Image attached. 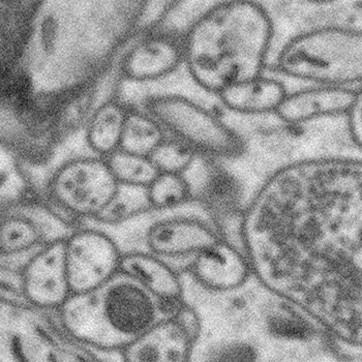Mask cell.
I'll list each match as a JSON object with an SVG mask.
<instances>
[{"instance_id":"6da1fadb","label":"cell","mask_w":362,"mask_h":362,"mask_svg":"<svg viewBox=\"0 0 362 362\" xmlns=\"http://www.w3.org/2000/svg\"><path fill=\"white\" fill-rule=\"evenodd\" d=\"M362 165L347 156L279 168L243 209L252 276L337 343L361 347Z\"/></svg>"},{"instance_id":"7a4b0ae2","label":"cell","mask_w":362,"mask_h":362,"mask_svg":"<svg viewBox=\"0 0 362 362\" xmlns=\"http://www.w3.org/2000/svg\"><path fill=\"white\" fill-rule=\"evenodd\" d=\"M274 37L264 6L247 0L220 2L183 33V64L198 86L218 95L262 75Z\"/></svg>"},{"instance_id":"3957f363","label":"cell","mask_w":362,"mask_h":362,"mask_svg":"<svg viewBox=\"0 0 362 362\" xmlns=\"http://www.w3.org/2000/svg\"><path fill=\"white\" fill-rule=\"evenodd\" d=\"M56 314L74 337L106 355L122 352L166 318L153 295L122 274L97 289L71 295Z\"/></svg>"},{"instance_id":"277c9868","label":"cell","mask_w":362,"mask_h":362,"mask_svg":"<svg viewBox=\"0 0 362 362\" xmlns=\"http://www.w3.org/2000/svg\"><path fill=\"white\" fill-rule=\"evenodd\" d=\"M0 362H117L74 337L57 314L0 300Z\"/></svg>"},{"instance_id":"5b68a950","label":"cell","mask_w":362,"mask_h":362,"mask_svg":"<svg viewBox=\"0 0 362 362\" xmlns=\"http://www.w3.org/2000/svg\"><path fill=\"white\" fill-rule=\"evenodd\" d=\"M276 68L287 77L315 85L361 88V31L327 25L299 33L279 51Z\"/></svg>"},{"instance_id":"8992f818","label":"cell","mask_w":362,"mask_h":362,"mask_svg":"<svg viewBox=\"0 0 362 362\" xmlns=\"http://www.w3.org/2000/svg\"><path fill=\"white\" fill-rule=\"evenodd\" d=\"M143 109L160 124L167 137L180 141L200 158L229 160L245 153V141L236 131L189 98L156 95L145 102Z\"/></svg>"},{"instance_id":"52a82bcc","label":"cell","mask_w":362,"mask_h":362,"mask_svg":"<svg viewBox=\"0 0 362 362\" xmlns=\"http://www.w3.org/2000/svg\"><path fill=\"white\" fill-rule=\"evenodd\" d=\"M79 226L28 187L0 206V262L21 269L37 252L64 243Z\"/></svg>"},{"instance_id":"ba28073f","label":"cell","mask_w":362,"mask_h":362,"mask_svg":"<svg viewBox=\"0 0 362 362\" xmlns=\"http://www.w3.org/2000/svg\"><path fill=\"white\" fill-rule=\"evenodd\" d=\"M117 187L105 158L88 154L56 165L40 196L71 222L84 225L97 220Z\"/></svg>"},{"instance_id":"9c48e42d","label":"cell","mask_w":362,"mask_h":362,"mask_svg":"<svg viewBox=\"0 0 362 362\" xmlns=\"http://www.w3.org/2000/svg\"><path fill=\"white\" fill-rule=\"evenodd\" d=\"M64 255L74 295L97 289L120 274L124 252L107 230L84 223L64 241Z\"/></svg>"},{"instance_id":"30bf717a","label":"cell","mask_w":362,"mask_h":362,"mask_svg":"<svg viewBox=\"0 0 362 362\" xmlns=\"http://www.w3.org/2000/svg\"><path fill=\"white\" fill-rule=\"evenodd\" d=\"M221 239L214 227L205 221L193 216L176 214L149 223L141 237L142 243L134 251L153 254L174 267V263L178 261H187L189 266L197 255Z\"/></svg>"},{"instance_id":"8fae6325","label":"cell","mask_w":362,"mask_h":362,"mask_svg":"<svg viewBox=\"0 0 362 362\" xmlns=\"http://www.w3.org/2000/svg\"><path fill=\"white\" fill-rule=\"evenodd\" d=\"M183 57V33L153 29L124 49L117 64L118 75L136 83L156 81L177 70Z\"/></svg>"},{"instance_id":"7c38bea8","label":"cell","mask_w":362,"mask_h":362,"mask_svg":"<svg viewBox=\"0 0 362 362\" xmlns=\"http://www.w3.org/2000/svg\"><path fill=\"white\" fill-rule=\"evenodd\" d=\"M20 270L24 300L33 307L57 313L73 295L64 262V243L37 252Z\"/></svg>"},{"instance_id":"4fadbf2b","label":"cell","mask_w":362,"mask_h":362,"mask_svg":"<svg viewBox=\"0 0 362 362\" xmlns=\"http://www.w3.org/2000/svg\"><path fill=\"white\" fill-rule=\"evenodd\" d=\"M198 341L177 312L160 319L116 357L118 362H193Z\"/></svg>"},{"instance_id":"5bb4252c","label":"cell","mask_w":362,"mask_h":362,"mask_svg":"<svg viewBox=\"0 0 362 362\" xmlns=\"http://www.w3.org/2000/svg\"><path fill=\"white\" fill-rule=\"evenodd\" d=\"M120 274L135 281L160 303L165 317L174 316L187 301L180 270L167 261L143 251L122 255Z\"/></svg>"},{"instance_id":"9a60e30c","label":"cell","mask_w":362,"mask_h":362,"mask_svg":"<svg viewBox=\"0 0 362 362\" xmlns=\"http://www.w3.org/2000/svg\"><path fill=\"white\" fill-rule=\"evenodd\" d=\"M42 2L0 1V80L25 70Z\"/></svg>"},{"instance_id":"2e32d148","label":"cell","mask_w":362,"mask_h":362,"mask_svg":"<svg viewBox=\"0 0 362 362\" xmlns=\"http://www.w3.org/2000/svg\"><path fill=\"white\" fill-rule=\"evenodd\" d=\"M187 270L201 287L221 293L243 287L252 276L243 250L226 239H221L209 249L197 255Z\"/></svg>"},{"instance_id":"e0dca14e","label":"cell","mask_w":362,"mask_h":362,"mask_svg":"<svg viewBox=\"0 0 362 362\" xmlns=\"http://www.w3.org/2000/svg\"><path fill=\"white\" fill-rule=\"evenodd\" d=\"M361 88L316 85L287 93L276 112L281 122L300 126L320 118L346 115Z\"/></svg>"},{"instance_id":"ac0fdd59","label":"cell","mask_w":362,"mask_h":362,"mask_svg":"<svg viewBox=\"0 0 362 362\" xmlns=\"http://www.w3.org/2000/svg\"><path fill=\"white\" fill-rule=\"evenodd\" d=\"M205 158L203 182L199 189V200L214 220V229L221 236L231 225L240 226L243 187L233 174L222 167L212 165Z\"/></svg>"},{"instance_id":"d6986e66","label":"cell","mask_w":362,"mask_h":362,"mask_svg":"<svg viewBox=\"0 0 362 362\" xmlns=\"http://www.w3.org/2000/svg\"><path fill=\"white\" fill-rule=\"evenodd\" d=\"M285 84L260 75L226 87L218 93L226 109L243 115L276 113L287 95Z\"/></svg>"},{"instance_id":"ffe728a7","label":"cell","mask_w":362,"mask_h":362,"mask_svg":"<svg viewBox=\"0 0 362 362\" xmlns=\"http://www.w3.org/2000/svg\"><path fill=\"white\" fill-rule=\"evenodd\" d=\"M129 107L114 98L98 103L83 129L85 143L90 154L106 158L119 151Z\"/></svg>"},{"instance_id":"44dd1931","label":"cell","mask_w":362,"mask_h":362,"mask_svg":"<svg viewBox=\"0 0 362 362\" xmlns=\"http://www.w3.org/2000/svg\"><path fill=\"white\" fill-rule=\"evenodd\" d=\"M265 327L274 339L288 343H308L323 332L305 313L281 299L268 310Z\"/></svg>"},{"instance_id":"7402d4cb","label":"cell","mask_w":362,"mask_h":362,"mask_svg":"<svg viewBox=\"0 0 362 362\" xmlns=\"http://www.w3.org/2000/svg\"><path fill=\"white\" fill-rule=\"evenodd\" d=\"M153 212L145 187L118 185L117 189L93 225L116 228Z\"/></svg>"},{"instance_id":"603a6c76","label":"cell","mask_w":362,"mask_h":362,"mask_svg":"<svg viewBox=\"0 0 362 362\" xmlns=\"http://www.w3.org/2000/svg\"><path fill=\"white\" fill-rule=\"evenodd\" d=\"M166 138L164 129L148 112L129 107L119 149L151 156Z\"/></svg>"},{"instance_id":"cb8c5ba5","label":"cell","mask_w":362,"mask_h":362,"mask_svg":"<svg viewBox=\"0 0 362 362\" xmlns=\"http://www.w3.org/2000/svg\"><path fill=\"white\" fill-rule=\"evenodd\" d=\"M146 189L153 211H173L194 199L191 185L182 174L158 173Z\"/></svg>"},{"instance_id":"d4e9b609","label":"cell","mask_w":362,"mask_h":362,"mask_svg":"<svg viewBox=\"0 0 362 362\" xmlns=\"http://www.w3.org/2000/svg\"><path fill=\"white\" fill-rule=\"evenodd\" d=\"M118 185L147 187L156 180L158 171L149 156L119 151L105 158Z\"/></svg>"},{"instance_id":"484cf974","label":"cell","mask_w":362,"mask_h":362,"mask_svg":"<svg viewBox=\"0 0 362 362\" xmlns=\"http://www.w3.org/2000/svg\"><path fill=\"white\" fill-rule=\"evenodd\" d=\"M149 158L158 173L185 175L193 166L198 156L180 141L167 137Z\"/></svg>"},{"instance_id":"4316f807","label":"cell","mask_w":362,"mask_h":362,"mask_svg":"<svg viewBox=\"0 0 362 362\" xmlns=\"http://www.w3.org/2000/svg\"><path fill=\"white\" fill-rule=\"evenodd\" d=\"M258 351L247 341H232L214 352L205 362H258Z\"/></svg>"},{"instance_id":"83f0119b","label":"cell","mask_w":362,"mask_h":362,"mask_svg":"<svg viewBox=\"0 0 362 362\" xmlns=\"http://www.w3.org/2000/svg\"><path fill=\"white\" fill-rule=\"evenodd\" d=\"M0 300L25 301L21 270L0 262ZM26 303V301H25Z\"/></svg>"},{"instance_id":"f1b7e54d","label":"cell","mask_w":362,"mask_h":362,"mask_svg":"<svg viewBox=\"0 0 362 362\" xmlns=\"http://www.w3.org/2000/svg\"><path fill=\"white\" fill-rule=\"evenodd\" d=\"M349 136L353 144L361 149L362 146V93H359L351 108L346 113Z\"/></svg>"},{"instance_id":"f546056e","label":"cell","mask_w":362,"mask_h":362,"mask_svg":"<svg viewBox=\"0 0 362 362\" xmlns=\"http://www.w3.org/2000/svg\"><path fill=\"white\" fill-rule=\"evenodd\" d=\"M2 163H4V160H2V162L0 160V167H1Z\"/></svg>"}]
</instances>
